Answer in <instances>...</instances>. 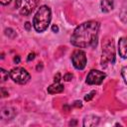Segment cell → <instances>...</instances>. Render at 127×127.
<instances>
[{
  "instance_id": "ffe728a7",
  "label": "cell",
  "mask_w": 127,
  "mask_h": 127,
  "mask_svg": "<svg viewBox=\"0 0 127 127\" xmlns=\"http://www.w3.org/2000/svg\"><path fill=\"white\" fill-rule=\"evenodd\" d=\"M34 59H35V53H30L29 56H28V58H27V61L30 62V61H33Z\"/></svg>"
},
{
  "instance_id": "cb8c5ba5",
  "label": "cell",
  "mask_w": 127,
  "mask_h": 127,
  "mask_svg": "<svg viewBox=\"0 0 127 127\" xmlns=\"http://www.w3.org/2000/svg\"><path fill=\"white\" fill-rule=\"evenodd\" d=\"M42 69H43V64L42 63H39L38 65H37V70L39 71V70H42Z\"/></svg>"
},
{
  "instance_id": "d4e9b609",
  "label": "cell",
  "mask_w": 127,
  "mask_h": 127,
  "mask_svg": "<svg viewBox=\"0 0 127 127\" xmlns=\"http://www.w3.org/2000/svg\"><path fill=\"white\" fill-rule=\"evenodd\" d=\"M73 105H74V106H76V107H81V106H82V104H81V102H80V101H74Z\"/></svg>"
},
{
  "instance_id": "6da1fadb",
  "label": "cell",
  "mask_w": 127,
  "mask_h": 127,
  "mask_svg": "<svg viewBox=\"0 0 127 127\" xmlns=\"http://www.w3.org/2000/svg\"><path fill=\"white\" fill-rule=\"evenodd\" d=\"M100 24L97 21H87L77 26L71 37L70 43L77 48H94L97 45Z\"/></svg>"
},
{
  "instance_id": "9a60e30c",
  "label": "cell",
  "mask_w": 127,
  "mask_h": 127,
  "mask_svg": "<svg viewBox=\"0 0 127 127\" xmlns=\"http://www.w3.org/2000/svg\"><path fill=\"white\" fill-rule=\"evenodd\" d=\"M121 74H122V77H123L125 83L127 84V66H124V67L121 69Z\"/></svg>"
},
{
  "instance_id": "52a82bcc",
  "label": "cell",
  "mask_w": 127,
  "mask_h": 127,
  "mask_svg": "<svg viewBox=\"0 0 127 127\" xmlns=\"http://www.w3.org/2000/svg\"><path fill=\"white\" fill-rule=\"evenodd\" d=\"M106 77V74L103 71H100L98 69H91L87 76H86V83L87 84H101L104 78Z\"/></svg>"
},
{
  "instance_id": "277c9868",
  "label": "cell",
  "mask_w": 127,
  "mask_h": 127,
  "mask_svg": "<svg viewBox=\"0 0 127 127\" xmlns=\"http://www.w3.org/2000/svg\"><path fill=\"white\" fill-rule=\"evenodd\" d=\"M10 77L18 84H25L30 80V73L23 67H15L10 71Z\"/></svg>"
},
{
  "instance_id": "4316f807",
  "label": "cell",
  "mask_w": 127,
  "mask_h": 127,
  "mask_svg": "<svg viewBox=\"0 0 127 127\" xmlns=\"http://www.w3.org/2000/svg\"><path fill=\"white\" fill-rule=\"evenodd\" d=\"M25 28H26V29L29 31V30H30V28H31V24H30L29 22H27V23L25 24Z\"/></svg>"
},
{
  "instance_id": "8fae6325",
  "label": "cell",
  "mask_w": 127,
  "mask_h": 127,
  "mask_svg": "<svg viewBox=\"0 0 127 127\" xmlns=\"http://www.w3.org/2000/svg\"><path fill=\"white\" fill-rule=\"evenodd\" d=\"M100 7L102 12L108 13L114 8V0H101Z\"/></svg>"
},
{
  "instance_id": "7c38bea8",
  "label": "cell",
  "mask_w": 127,
  "mask_h": 127,
  "mask_svg": "<svg viewBox=\"0 0 127 127\" xmlns=\"http://www.w3.org/2000/svg\"><path fill=\"white\" fill-rule=\"evenodd\" d=\"M64 90V85L60 82H54L52 85L48 87V92L51 94H56V93H61Z\"/></svg>"
},
{
  "instance_id": "5b68a950",
  "label": "cell",
  "mask_w": 127,
  "mask_h": 127,
  "mask_svg": "<svg viewBox=\"0 0 127 127\" xmlns=\"http://www.w3.org/2000/svg\"><path fill=\"white\" fill-rule=\"evenodd\" d=\"M38 0H17L16 7L19 13L23 16H28L36 8Z\"/></svg>"
},
{
  "instance_id": "30bf717a",
  "label": "cell",
  "mask_w": 127,
  "mask_h": 127,
  "mask_svg": "<svg viewBox=\"0 0 127 127\" xmlns=\"http://www.w3.org/2000/svg\"><path fill=\"white\" fill-rule=\"evenodd\" d=\"M16 115V111L12 107H4L1 110V118L5 120H9L14 118Z\"/></svg>"
},
{
  "instance_id": "3957f363",
  "label": "cell",
  "mask_w": 127,
  "mask_h": 127,
  "mask_svg": "<svg viewBox=\"0 0 127 127\" xmlns=\"http://www.w3.org/2000/svg\"><path fill=\"white\" fill-rule=\"evenodd\" d=\"M115 62V50L114 42L112 38H106L102 44V56H101V65L106 67L108 64H113Z\"/></svg>"
},
{
  "instance_id": "484cf974",
  "label": "cell",
  "mask_w": 127,
  "mask_h": 127,
  "mask_svg": "<svg viewBox=\"0 0 127 127\" xmlns=\"http://www.w3.org/2000/svg\"><path fill=\"white\" fill-rule=\"evenodd\" d=\"M1 92H2V96H3V97H5V96H7V95H8V92L6 93L4 88H1Z\"/></svg>"
},
{
  "instance_id": "d6986e66",
  "label": "cell",
  "mask_w": 127,
  "mask_h": 127,
  "mask_svg": "<svg viewBox=\"0 0 127 127\" xmlns=\"http://www.w3.org/2000/svg\"><path fill=\"white\" fill-rule=\"evenodd\" d=\"M61 81V73H57L54 77V82H60Z\"/></svg>"
},
{
  "instance_id": "7a4b0ae2",
  "label": "cell",
  "mask_w": 127,
  "mask_h": 127,
  "mask_svg": "<svg viewBox=\"0 0 127 127\" xmlns=\"http://www.w3.org/2000/svg\"><path fill=\"white\" fill-rule=\"evenodd\" d=\"M51 19H52L51 9L46 5L41 6L38 9L33 19V26L35 30L39 33L46 31L51 23Z\"/></svg>"
},
{
  "instance_id": "7402d4cb",
  "label": "cell",
  "mask_w": 127,
  "mask_h": 127,
  "mask_svg": "<svg viewBox=\"0 0 127 127\" xmlns=\"http://www.w3.org/2000/svg\"><path fill=\"white\" fill-rule=\"evenodd\" d=\"M0 2H1L2 5H7L11 2V0H0Z\"/></svg>"
},
{
  "instance_id": "ba28073f",
  "label": "cell",
  "mask_w": 127,
  "mask_h": 127,
  "mask_svg": "<svg viewBox=\"0 0 127 127\" xmlns=\"http://www.w3.org/2000/svg\"><path fill=\"white\" fill-rule=\"evenodd\" d=\"M118 52L121 58L127 59V38L122 37L118 42Z\"/></svg>"
},
{
  "instance_id": "5bb4252c",
  "label": "cell",
  "mask_w": 127,
  "mask_h": 127,
  "mask_svg": "<svg viewBox=\"0 0 127 127\" xmlns=\"http://www.w3.org/2000/svg\"><path fill=\"white\" fill-rule=\"evenodd\" d=\"M5 35L6 36H8L9 38H15L16 37V32L13 30V29H11V28H8V29H6L5 30Z\"/></svg>"
},
{
  "instance_id": "e0dca14e",
  "label": "cell",
  "mask_w": 127,
  "mask_h": 127,
  "mask_svg": "<svg viewBox=\"0 0 127 127\" xmlns=\"http://www.w3.org/2000/svg\"><path fill=\"white\" fill-rule=\"evenodd\" d=\"M72 77H73V74L70 73V72H67V73H65V74L64 75V79L65 81H69V80H71Z\"/></svg>"
},
{
  "instance_id": "8992f818",
  "label": "cell",
  "mask_w": 127,
  "mask_h": 127,
  "mask_svg": "<svg viewBox=\"0 0 127 127\" xmlns=\"http://www.w3.org/2000/svg\"><path fill=\"white\" fill-rule=\"evenodd\" d=\"M71 62H72V64L73 66L78 69V70H81L85 67L86 65V56H85V53L81 50H75L72 55H71Z\"/></svg>"
},
{
  "instance_id": "2e32d148",
  "label": "cell",
  "mask_w": 127,
  "mask_h": 127,
  "mask_svg": "<svg viewBox=\"0 0 127 127\" xmlns=\"http://www.w3.org/2000/svg\"><path fill=\"white\" fill-rule=\"evenodd\" d=\"M95 95V91L94 90H92V91H90L88 94H86L85 95V97H84V100H86V101H89L90 99H92L93 98V96Z\"/></svg>"
},
{
  "instance_id": "4fadbf2b",
  "label": "cell",
  "mask_w": 127,
  "mask_h": 127,
  "mask_svg": "<svg viewBox=\"0 0 127 127\" xmlns=\"http://www.w3.org/2000/svg\"><path fill=\"white\" fill-rule=\"evenodd\" d=\"M0 75H1V80L6 81L8 79V77L10 76V72L6 71L4 68H0Z\"/></svg>"
},
{
  "instance_id": "603a6c76",
  "label": "cell",
  "mask_w": 127,
  "mask_h": 127,
  "mask_svg": "<svg viewBox=\"0 0 127 127\" xmlns=\"http://www.w3.org/2000/svg\"><path fill=\"white\" fill-rule=\"evenodd\" d=\"M52 30H53V32L58 33V32H59V27H58V26H56V25H54V26L52 27Z\"/></svg>"
},
{
  "instance_id": "44dd1931",
  "label": "cell",
  "mask_w": 127,
  "mask_h": 127,
  "mask_svg": "<svg viewBox=\"0 0 127 127\" xmlns=\"http://www.w3.org/2000/svg\"><path fill=\"white\" fill-rule=\"evenodd\" d=\"M13 61H14L15 64H19L20 63V57L19 56H15L14 59H13Z\"/></svg>"
},
{
  "instance_id": "9c48e42d",
  "label": "cell",
  "mask_w": 127,
  "mask_h": 127,
  "mask_svg": "<svg viewBox=\"0 0 127 127\" xmlns=\"http://www.w3.org/2000/svg\"><path fill=\"white\" fill-rule=\"evenodd\" d=\"M99 123V117L95 116V115H87L84 117L82 125L83 126H87V127H91V126H95Z\"/></svg>"
},
{
  "instance_id": "ac0fdd59",
  "label": "cell",
  "mask_w": 127,
  "mask_h": 127,
  "mask_svg": "<svg viewBox=\"0 0 127 127\" xmlns=\"http://www.w3.org/2000/svg\"><path fill=\"white\" fill-rule=\"evenodd\" d=\"M120 19L122 20L123 23H127V12L126 11H124L120 14Z\"/></svg>"
}]
</instances>
